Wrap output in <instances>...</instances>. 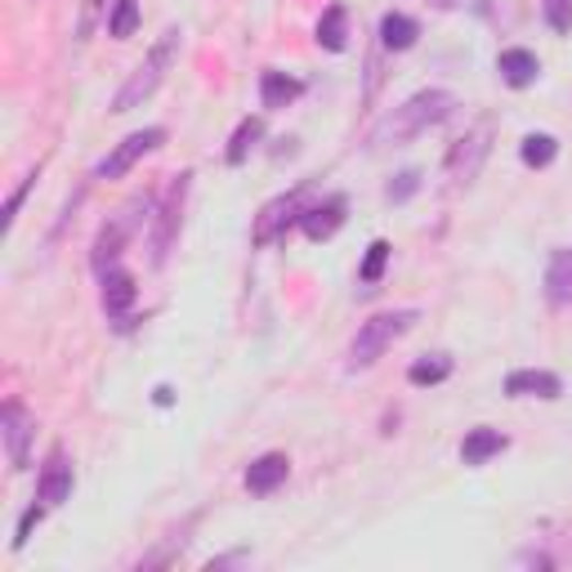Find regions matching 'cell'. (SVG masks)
I'll return each instance as SVG.
<instances>
[{"label": "cell", "mask_w": 572, "mask_h": 572, "mask_svg": "<svg viewBox=\"0 0 572 572\" xmlns=\"http://www.w3.org/2000/svg\"><path fill=\"white\" fill-rule=\"evenodd\" d=\"M179 28H166L162 36H157V45L148 50V58H143L130 77H125V86L112 95V112H134V108H143L153 95H157V86L166 81V72H170V63H175V54H179Z\"/></svg>", "instance_id": "obj_1"}, {"label": "cell", "mask_w": 572, "mask_h": 572, "mask_svg": "<svg viewBox=\"0 0 572 572\" xmlns=\"http://www.w3.org/2000/svg\"><path fill=\"white\" fill-rule=\"evenodd\" d=\"M452 108H457V95H448V90H420V95H411L403 108H394L385 117V125L376 130V143H407L416 134H425L429 125H443L452 117Z\"/></svg>", "instance_id": "obj_2"}, {"label": "cell", "mask_w": 572, "mask_h": 572, "mask_svg": "<svg viewBox=\"0 0 572 572\" xmlns=\"http://www.w3.org/2000/svg\"><path fill=\"white\" fill-rule=\"evenodd\" d=\"M416 322V309H394V314H376L358 327V336L349 340V372H367L376 358H385V349L407 336Z\"/></svg>", "instance_id": "obj_3"}, {"label": "cell", "mask_w": 572, "mask_h": 572, "mask_svg": "<svg viewBox=\"0 0 572 572\" xmlns=\"http://www.w3.org/2000/svg\"><path fill=\"white\" fill-rule=\"evenodd\" d=\"M162 143H166V130H162V125H148V130H134V134H125V139L117 143V148H112V153L95 166V179H121L125 170H134L143 157H148V153H157Z\"/></svg>", "instance_id": "obj_4"}, {"label": "cell", "mask_w": 572, "mask_h": 572, "mask_svg": "<svg viewBox=\"0 0 572 572\" xmlns=\"http://www.w3.org/2000/svg\"><path fill=\"white\" fill-rule=\"evenodd\" d=\"M188 188H193V170H184L170 188H166V201L157 210V229H153V264H166L179 229H184V201H188Z\"/></svg>", "instance_id": "obj_5"}, {"label": "cell", "mask_w": 572, "mask_h": 572, "mask_svg": "<svg viewBox=\"0 0 572 572\" xmlns=\"http://www.w3.org/2000/svg\"><path fill=\"white\" fill-rule=\"evenodd\" d=\"M492 134H496V125H492V121H479L465 139L452 143V153H448V175H452L457 184H474V175L483 170V162H487V153H492Z\"/></svg>", "instance_id": "obj_6"}, {"label": "cell", "mask_w": 572, "mask_h": 572, "mask_svg": "<svg viewBox=\"0 0 572 572\" xmlns=\"http://www.w3.org/2000/svg\"><path fill=\"white\" fill-rule=\"evenodd\" d=\"M300 215H305V188H292V193H282L273 197L260 215H255V229H251V242L255 246H268L273 238H282L292 224H300Z\"/></svg>", "instance_id": "obj_7"}, {"label": "cell", "mask_w": 572, "mask_h": 572, "mask_svg": "<svg viewBox=\"0 0 572 572\" xmlns=\"http://www.w3.org/2000/svg\"><path fill=\"white\" fill-rule=\"evenodd\" d=\"M143 201H130L125 210H117V220H108L103 229H99V238H95V251H90V264H95V273L103 277L108 268H117V260H121V251H125V242H130V233L139 229V220H134V210H139Z\"/></svg>", "instance_id": "obj_8"}, {"label": "cell", "mask_w": 572, "mask_h": 572, "mask_svg": "<svg viewBox=\"0 0 572 572\" xmlns=\"http://www.w3.org/2000/svg\"><path fill=\"white\" fill-rule=\"evenodd\" d=\"M72 483H77V474H72V461L63 448H54L41 465V479H36V501H45V506H63V501L72 496Z\"/></svg>", "instance_id": "obj_9"}, {"label": "cell", "mask_w": 572, "mask_h": 572, "mask_svg": "<svg viewBox=\"0 0 572 572\" xmlns=\"http://www.w3.org/2000/svg\"><path fill=\"white\" fill-rule=\"evenodd\" d=\"M0 429H6V452H10V465L23 470L28 465V443H32V429L36 420L28 416V407L19 398L6 403V411H0Z\"/></svg>", "instance_id": "obj_10"}, {"label": "cell", "mask_w": 572, "mask_h": 572, "mask_svg": "<svg viewBox=\"0 0 572 572\" xmlns=\"http://www.w3.org/2000/svg\"><path fill=\"white\" fill-rule=\"evenodd\" d=\"M286 474H292V461H286V452H264L246 465V492L251 496H268L286 483Z\"/></svg>", "instance_id": "obj_11"}, {"label": "cell", "mask_w": 572, "mask_h": 572, "mask_svg": "<svg viewBox=\"0 0 572 572\" xmlns=\"http://www.w3.org/2000/svg\"><path fill=\"white\" fill-rule=\"evenodd\" d=\"M340 224H344V197H327V201H318V206H305V215H300V229H305L309 242L336 238Z\"/></svg>", "instance_id": "obj_12"}, {"label": "cell", "mask_w": 572, "mask_h": 572, "mask_svg": "<svg viewBox=\"0 0 572 572\" xmlns=\"http://www.w3.org/2000/svg\"><path fill=\"white\" fill-rule=\"evenodd\" d=\"M496 72H501V81H506L510 90H528L541 77V58L532 50H501Z\"/></svg>", "instance_id": "obj_13"}, {"label": "cell", "mask_w": 572, "mask_h": 572, "mask_svg": "<svg viewBox=\"0 0 572 572\" xmlns=\"http://www.w3.org/2000/svg\"><path fill=\"white\" fill-rule=\"evenodd\" d=\"M99 286H103V314H108V318H125V314L134 309L139 286H134V277H130L121 264L108 268V273L99 277Z\"/></svg>", "instance_id": "obj_14"}, {"label": "cell", "mask_w": 572, "mask_h": 572, "mask_svg": "<svg viewBox=\"0 0 572 572\" xmlns=\"http://www.w3.org/2000/svg\"><path fill=\"white\" fill-rule=\"evenodd\" d=\"M506 394H510V398H559V394H563V381H559L554 372L524 367V372H510V376H506Z\"/></svg>", "instance_id": "obj_15"}, {"label": "cell", "mask_w": 572, "mask_h": 572, "mask_svg": "<svg viewBox=\"0 0 572 572\" xmlns=\"http://www.w3.org/2000/svg\"><path fill=\"white\" fill-rule=\"evenodd\" d=\"M546 300L554 309L572 305V246H559L546 264Z\"/></svg>", "instance_id": "obj_16"}, {"label": "cell", "mask_w": 572, "mask_h": 572, "mask_svg": "<svg viewBox=\"0 0 572 572\" xmlns=\"http://www.w3.org/2000/svg\"><path fill=\"white\" fill-rule=\"evenodd\" d=\"M300 95H305V81L286 77V72H277V67H268L264 77H260V103H264L268 112H277V108H292Z\"/></svg>", "instance_id": "obj_17"}, {"label": "cell", "mask_w": 572, "mask_h": 572, "mask_svg": "<svg viewBox=\"0 0 572 572\" xmlns=\"http://www.w3.org/2000/svg\"><path fill=\"white\" fill-rule=\"evenodd\" d=\"M510 448V439L501 435V429H487V425H479V429H470L465 435V443H461V461L465 465H487L492 457H501Z\"/></svg>", "instance_id": "obj_18"}, {"label": "cell", "mask_w": 572, "mask_h": 572, "mask_svg": "<svg viewBox=\"0 0 572 572\" xmlns=\"http://www.w3.org/2000/svg\"><path fill=\"white\" fill-rule=\"evenodd\" d=\"M416 36H420V23H416V19L394 14V10L381 19V45H385V50L403 54V50H411V45H416Z\"/></svg>", "instance_id": "obj_19"}, {"label": "cell", "mask_w": 572, "mask_h": 572, "mask_svg": "<svg viewBox=\"0 0 572 572\" xmlns=\"http://www.w3.org/2000/svg\"><path fill=\"white\" fill-rule=\"evenodd\" d=\"M318 45L331 50V54H340L349 45V14H344V6H327L322 10V19H318Z\"/></svg>", "instance_id": "obj_20"}, {"label": "cell", "mask_w": 572, "mask_h": 572, "mask_svg": "<svg viewBox=\"0 0 572 572\" xmlns=\"http://www.w3.org/2000/svg\"><path fill=\"white\" fill-rule=\"evenodd\" d=\"M448 376H452V358H448V353H425V358H416V363L407 367V381H411L416 389L443 385Z\"/></svg>", "instance_id": "obj_21"}, {"label": "cell", "mask_w": 572, "mask_h": 572, "mask_svg": "<svg viewBox=\"0 0 572 572\" xmlns=\"http://www.w3.org/2000/svg\"><path fill=\"white\" fill-rule=\"evenodd\" d=\"M264 139V121L260 117H246L238 130H233V139H229V148H224V162L229 166H242L251 153H255V143Z\"/></svg>", "instance_id": "obj_22"}, {"label": "cell", "mask_w": 572, "mask_h": 572, "mask_svg": "<svg viewBox=\"0 0 572 572\" xmlns=\"http://www.w3.org/2000/svg\"><path fill=\"white\" fill-rule=\"evenodd\" d=\"M554 153H559V139L546 134V130H541V134H524V143H519V157H524V166H532V170L550 166Z\"/></svg>", "instance_id": "obj_23"}, {"label": "cell", "mask_w": 572, "mask_h": 572, "mask_svg": "<svg viewBox=\"0 0 572 572\" xmlns=\"http://www.w3.org/2000/svg\"><path fill=\"white\" fill-rule=\"evenodd\" d=\"M139 32V0H112L108 10V36L112 41H130Z\"/></svg>", "instance_id": "obj_24"}, {"label": "cell", "mask_w": 572, "mask_h": 572, "mask_svg": "<svg viewBox=\"0 0 572 572\" xmlns=\"http://www.w3.org/2000/svg\"><path fill=\"white\" fill-rule=\"evenodd\" d=\"M389 255H394V246H389L385 238H376V242L367 246V255H363V268H358V282H363V286H376V282L385 277Z\"/></svg>", "instance_id": "obj_25"}, {"label": "cell", "mask_w": 572, "mask_h": 572, "mask_svg": "<svg viewBox=\"0 0 572 572\" xmlns=\"http://www.w3.org/2000/svg\"><path fill=\"white\" fill-rule=\"evenodd\" d=\"M103 10H108V0H81V19H77V41H81V45L95 36V28H99Z\"/></svg>", "instance_id": "obj_26"}, {"label": "cell", "mask_w": 572, "mask_h": 572, "mask_svg": "<svg viewBox=\"0 0 572 572\" xmlns=\"http://www.w3.org/2000/svg\"><path fill=\"white\" fill-rule=\"evenodd\" d=\"M541 10H546V23L550 32H572V0H541Z\"/></svg>", "instance_id": "obj_27"}, {"label": "cell", "mask_w": 572, "mask_h": 572, "mask_svg": "<svg viewBox=\"0 0 572 572\" xmlns=\"http://www.w3.org/2000/svg\"><path fill=\"white\" fill-rule=\"evenodd\" d=\"M416 188H420V170H403V175H394V184L385 188V197L389 201H407Z\"/></svg>", "instance_id": "obj_28"}, {"label": "cell", "mask_w": 572, "mask_h": 572, "mask_svg": "<svg viewBox=\"0 0 572 572\" xmlns=\"http://www.w3.org/2000/svg\"><path fill=\"white\" fill-rule=\"evenodd\" d=\"M32 184H36V170H32V175H23V184L10 193V201H6V233L14 229V220H19V206H23V197L32 193Z\"/></svg>", "instance_id": "obj_29"}, {"label": "cell", "mask_w": 572, "mask_h": 572, "mask_svg": "<svg viewBox=\"0 0 572 572\" xmlns=\"http://www.w3.org/2000/svg\"><path fill=\"white\" fill-rule=\"evenodd\" d=\"M45 510H50V506H45V501H36V506H32V510H28L23 519H19V532H14V546H19V550L28 546V537H32V528H36L41 519H45Z\"/></svg>", "instance_id": "obj_30"}, {"label": "cell", "mask_w": 572, "mask_h": 572, "mask_svg": "<svg viewBox=\"0 0 572 572\" xmlns=\"http://www.w3.org/2000/svg\"><path fill=\"white\" fill-rule=\"evenodd\" d=\"M170 403H175V394L162 385V389H157V407H170Z\"/></svg>", "instance_id": "obj_31"}, {"label": "cell", "mask_w": 572, "mask_h": 572, "mask_svg": "<svg viewBox=\"0 0 572 572\" xmlns=\"http://www.w3.org/2000/svg\"><path fill=\"white\" fill-rule=\"evenodd\" d=\"M429 6H439V10H452V6H457V0H429Z\"/></svg>", "instance_id": "obj_32"}]
</instances>
